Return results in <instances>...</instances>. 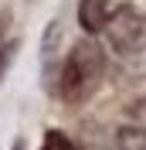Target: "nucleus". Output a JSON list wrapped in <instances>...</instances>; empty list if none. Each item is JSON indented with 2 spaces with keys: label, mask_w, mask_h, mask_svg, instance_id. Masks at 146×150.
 <instances>
[{
  "label": "nucleus",
  "mask_w": 146,
  "mask_h": 150,
  "mask_svg": "<svg viewBox=\"0 0 146 150\" xmlns=\"http://www.w3.org/2000/svg\"><path fill=\"white\" fill-rule=\"evenodd\" d=\"M41 150H82V147H78L68 133H61V130H48V133H44V143H41Z\"/></svg>",
  "instance_id": "5"
},
{
  "label": "nucleus",
  "mask_w": 146,
  "mask_h": 150,
  "mask_svg": "<svg viewBox=\"0 0 146 150\" xmlns=\"http://www.w3.org/2000/svg\"><path fill=\"white\" fill-rule=\"evenodd\" d=\"M109 0H78V24L85 34H102L109 24Z\"/></svg>",
  "instance_id": "3"
},
{
  "label": "nucleus",
  "mask_w": 146,
  "mask_h": 150,
  "mask_svg": "<svg viewBox=\"0 0 146 150\" xmlns=\"http://www.w3.org/2000/svg\"><path fill=\"white\" fill-rule=\"evenodd\" d=\"M14 55H17V41H4L0 45V82H4L7 68L14 65Z\"/></svg>",
  "instance_id": "6"
},
{
  "label": "nucleus",
  "mask_w": 146,
  "mask_h": 150,
  "mask_svg": "<svg viewBox=\"0 0 146 150\" xmlns=\"http://www.w3.org/2000/svg\"><path fill=\"white\" fill-rule=\"evenodd\" d=\"M102 75H105V58H102V48L92 41V38H82L75 41L68 58L61 65V82H58V92L68 99V103H82L88 99L95 89H99Z\"/></svg>",
  "instance_id": "1"
},
{
  "label": "nucleus",
  "mask_w": 146,
  "mask_h": 150,
  "mask_svg": "<svg viewBox=\"0 0 146 150\" xmlns=\"http://www.w3.org/2000/svg\"><path fill=\"white\" fill-rule=\"evenodd\" d=\"M129 116H133V123H136L139 130H146V99H139V103L129 109Z\"/></svg>",
  "instance_id": "7"
},
{
  "label": "nucleus",
  "mask_w": 146,
  "mask_h": 150,
  "mask_svg": "<svg viewBox=\"0 0 146 150\" xmlns=\"http://www.w3.org/2000/svg\"><path fill=\"white\" fill-rule=\"evenodd\" d=\"M116 143H119V150H146V130L122 126V130H116Z\"/></svg>",
  "instance_id": "4"
},
{
  "label": "nucleus",
  "mask_w": 146,
  "mask_h": 150,
  "mask_svg": "<svg viewBox=\"0 0 146 150\" xmlns=\"http://www.w3.org/2000/svg\"><path fill=\"white\" fill-rule=\"evenodd\" d=\"M102 34H105L112 51H119V55H139L146 48V10L133 7V4H119L109 14V24H105Z\"/></svg>",
  "instance_id": "2"
},
{
  "label": "nucleus",
  "mask_w": 146,
  "mask_h": 150,
  "mask_svg": "<svg viewBox=\"0 0 146 150\" xmlns=\"http://www.w3.org/2000/svg\"><path fill=\"white\" fill-rule=\"evenodd\" d=\"M24 147H27V143H24V140H20V137H17V140H14V147H10V150H24Z\"/></svg>",
  "instance_id": "9"
},
{
  "label": "nucleus",
  "mask_w": 146,
  "mask_h": 150,
  "mask_svg": "<svg viewBox=\"0 0 146 150\" xmlns=\"http://www.w3.org/2000/svg\"><path fill=\"white\" fill-rule=\"evenodd\" d=\"M7 21H10V10L0 7V45H4V31H7Z\"/></svg>",
  "instance_id": "8"
}]
</instances>
